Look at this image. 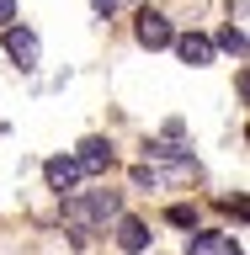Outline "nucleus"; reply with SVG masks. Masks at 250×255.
<instances>
[{
  "label": "nucleus",
  "instance_id": "obj_1",
  "mask_svg": "<svg viewBox=\"0 0 250 255\" xmlns=\"http://www.w3.org/2000/svg\"><path fill=\"white\" fill-rule=\"evenodd\" d=\"M75 165H80V175H107L112 170V143L107 138H85L80 154H75Z\"/></svg>",
  "mask_w": 250,
  "mask_h": 255
},
{
  "label": "nucleus",
  "instance_id": "obj_2",
  "mask_svg": "<svg viewBox=\"0 0 250 255\" xmlns=\"http://www.w3.org/2000/svg\"><path fill=\"white\" fill-rule=\"evenodd\" d=\"M43 175H48V186L59 191V197H69V191L80 186V165H75V154H59V159H48V165H43Z\"/></svg>",
  "mask_w": 250,
  "mask_h": 255
},
{
  "label": "nucleus",
  "instance_id": "obj_3",
  "mask_svg": "<svg viewBox=\"0 0 250 255\" xmlns=\"http://www.w3.org/2000/svg\"><path fill=\"white\" fill-rule=\"evenodd\" d=\"M5 53H11L21 69H32V64H37V37H32L27 27H11V21H5Z\"/></svg>",
  "mask_w": 250,
  "mask_h": 255
},
{
  "label": "nucleus",
  "instance_id": "obj_4",
  "mask_svg": "<svg viewBox=\"0 0 250 255\" xmlns=\"http://www.w3.org/2000/svg\"><path fill=\"white\" fill-rule=\"evenodd\" d=\"M139 43L144 48H171V21L160 11H144L139 16Z\"/></svg>",
  "mask_w": 250,
  "mask_h": 255
},
{
  "label": "nucleus",
  "instance_id": "obj_5",
  "mask_svg": "<svg viewBox=\"0 0 250 255\" xmlns=\"http://www.w3.org/2000/svg\"><path fill=\"white\" fill-rule=\"evenodd\" d=\"M117 245H123V255H144L149 250V229H144L139 218H123V213H117Z\"/></svg>",
  "mask_w": 250,
  "mask_h": 255
},
{
  "label": "nucleus",
  "instance_id": "obj_6",
  "mask_svg": "<svg viewBox=\"0 0 250 255\" xmlns=\"http://www.w3.org/2000/svg\"><path fill=\"white\" fill-rule=\"evenodd\" d=\"M171 43H176V53H181L187 64H213V43H208V37H197V32H187V37H171Z\"/></svg>",
  "mask_w": 250,
  "mask_h": 255
},
{
  "label": "nucleus",
  "instance_id": "obj_7",
  "mask_svg": "<svg viewBox=\"0 0 250 255\" xmlns=\"http://www.w3.org/2000/svg\"><path fill=\"white\" fill-rule=\"evenodd\" d=\"M117 213H123V197H117V191H91V202H85V218L107 223V218H117Z\"/></svg>",
  "mask_w": 250,
  "mask_h": 255
},
{
  "label": "nucleus",
  "instance_id": "obj_8",
  "mask_svg": "<svg viewBox=\"0 0 250 255\" xmlns=\"http://www.w3.org/2000/svg\"><path fill=\"white\" fill-rule=\"evenodd\" d=\"M192 255H245V250L229 245L224 234H197V239H192Z\"/></svg>",
  "mask_w": 250,
  "mask_h": 255
},
{
  "label": "nucleus",
  "instance_id": "obj_9",
  "mask_svg": "<svg viewBox=\"0 0 250 255\" xmlns=\"http://www.w3.org/2000/svg\"><path fill=\"white\" fill-rule=\"evenodd\" d=\"M219 48H229L235 59H245V32H240V27H224L219 32Z\"/></svg>",
  "mask_w": 250,
  "mask_h": 255
},
{
  "label": "nucleus",
  "instance_id": "obj_10",
  "mask_svg": "<svg viewBox=\"0 0 250 255\" xmlns=\"http://www.w3.org/2000/svg\"><path fill=\"white\" fill-rule=\"evenodd\" d=\"M171 223H181V229H192V223H197V213H192V207H171Z\"/></svg>",
  "mask_w": 250,
  "mask_h": 255
},
{
  "label": "nucleus",
  "instance_id": "obj_11",
  "mask_svg": "<svg viewBox=\"0 0 250 255\" xmlns=\"http://www.w3.org/2000/svg\"><path fill=\"white\" fill-rule=\"evenodd\" d=\"M5 21H16V0H0V27Z\"/></svg>",
  "mask_w": 250,
  "mask_h": 255
},
{
  "label": "nucleus",
  "instance_id": "obj_12",
  "mask_svg": "<svg viewBox=\"0 0 250 255\" xmlns=\"http://www.w3.org/2000/svg\"><path fill=\"white\" fill-rule=\"evenodd\" d=\"M91 5H96V16H112V11H117V0H91Z\"/></svg>",
  "mask_w": 250,
  "mask_h": 255
}]
</instances>
